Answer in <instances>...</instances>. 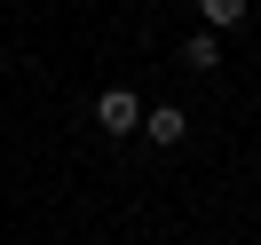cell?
<instances>
[{"instance_id": "1", "label": "cell", "mask_w": 261, "mask_h": 245, "mask_svg": "<svg viewBox=\"0 0 261 245\" xmlns=\"http://www.w3.org/2000/svg\"><path fill=\"white\" fill-rule=\"evenodd\" d=\"M95 119H103V127H111V134H135V127H143V103H135V87H103V103H95Z\"/></svg>"}, {"instance_id": "2", "label": "cell", "mask_w": 261, "mask_h": 245, "mask_svg": "<svg viewBox=\"0 0 261 245\" xmlns=\"http://www.w3.org/2000/svg\"><path fill=\"white\" fill-rule=\"evenodd\" d=\"M135 134H150V143H166V150H174L182 134H190V119H182L174 103H166V111H143V127H135Z\"/></svg>"}, {"instance_id": "3", "label": "cell", "mask_w": 261, "mask_h": 245, "mask_svg": "<svg viewBox=\"0 0 261 245\" xmlns=\"http://www.w3.org/2000/svg\"><path fill=\"white\" fill-rule=\"evenodd\" d=\"M182 64H190V71H214V64H222V40H214V32H190V40H182Z\"/></svg>"}, {"instance_id": "4", "label": "cell", "mask_w": 261, "mask_h": 245, "mask_svg": "<svg viewBox=\"0 0 261 245\" xmlns=\"http://www.w3.org/2000/svg\"><path fill=\"white\" fill-rule=\"evenodd\" d=\"M198 16H206V32H229V24H245V0H198Z\"/></svg>"}]
</instances>
